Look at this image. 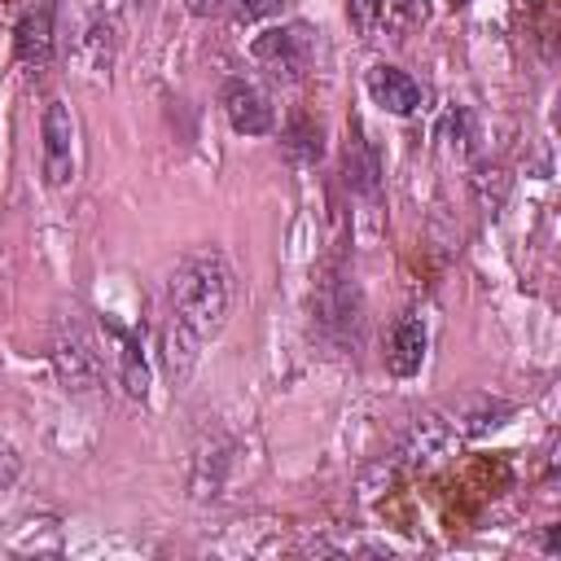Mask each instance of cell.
<instances>
[{
  "mask_svg": "<svg viewBox=\"0 0 561 561\" xmlns=\"http://www.w3.org/2000/svg\"><path fill=\"white\" fill-rule=\"evenodd\" d=\"M232 311V267L224 259V250H193L175 263L171 280H167V329H162V346H167V368L171 377H184L202 351V342H210Z\"/></svg>",
  "mask_w": 561,
  "mask_h": 561,
  "instance_id": "obj_1",
  "label": "cell"
},
{
  "mask_svg": "<svg viewBox=\"0 0 561 561\" xmlns=\"http://www.w3.org/2000/svg\"><path fill=\"white\" fill-rule=\"evenodd\" d=\"M53 368L70 394H96L105 381L96 337L88 333V324L75 311L57 316V324H53Z\"/></svg>",
  "mask_w": 561,
  "mask_h": 561,
  "instance_id": "obj_2",
  "label": "cell"
},
{
  "mask_svg": "<svg viewBox=\"0 0 561 561\" xmlns=\"http://www.w3.org/2000/svg\"><path fill=\"white\" fill-rule=\"evenodd\" d=\"M311 39H316V31H311L307 22L272 26V31H263V35L254 39V61L267 66L276 79L294 83V79H302L307 61H311Z\"/></svg>",
  "mask_w": 561,
  "mask_h": 561,
  "instance_id": "obj_3",
  "label": "cell"
},
{
  "mask_svg": "<svg viewBox=\"0 0 561 561\" xmlns=\"http://www.w3.org/2000/svg\"><path fill=\"white\" fill-rule=\"evenodd\" d=\"M39 136H44V180L53 188L70 184V175H75V123H70V110L61 101H48Z\"/></svg>",
  "mask_w": 561,
  "mask_h": 561,
  "instance_id": "obj_4",
  "label": "cell"
},
{
  "mask_svg": "<svg viewBox=\"0 0 561 561\" xmlns=\"http://www.w3.org/2000/svg\"><path fill=\"white\" fill-rule=\"evenodd\" d=\"M219 105H224L232 131H241V136H267L272 123H276L267 96H263L250 79H228L224 92H219Z\"/></svg>",
  "mask_w": 561,
  "mask_h": 561,
  "instance_id": "obj_5",
  "label": "cell"
},
{
  "mask_svg": "<svg viewBox=\"0 0 561 561\" xmlns=\"http://www.w3.org/2000/svg\"><path fill=\"white\" fill-rule=\"evenodd\" d=\"M368 92L390 114H416L421 110V83L408 70H399V66H386V61L373 66L368 70Z\"/></svg>",
  "mask_w": 561,
  "mask_h": 561,
  "instance_id": "obj_6",
  "label": "cell"
},
{
  "mask_svg": "<svg viewBox=\"0 0 561 561\" xmlns=\"http://www.w3.org/2000/svg\"><path fill=\"white\" fill-rule=\"evenodd\" d=\"M13 53H18V61H26V66H48L53 61V4H39V9H31L22 22H18V31H13Z\"/></svg>",
  "mask_w": 561,
  "mask_h": 561,
  "instance_id": "obj_7",
  "label": "cell"
},
{
  "mask_svg": "<svg viewBox=\"0 0 561 561\" xmlns=\"http://www.w3.org/2000/svg\"><path fill=\"white\" fill-rule=\"evenodd\" d=\"M421 359H425V324H421L416 316L394 320V329H390V346H386V364H390V373L412 377V373L421 368Z\"/></svg>",
  "mask_w": 561,
  "mask_h": 561,
  "instance_id": "obj_8",
  "label": "cell"
},
{
  "mask_svg": "<svg viewBox=\"0 0 561 561\" xmlns=\"http://www.w3.org/2000/svg\"><path fill=\"white\" fill-rule=\"evenodd\" d=\"M114 333H118V368H123V390L131 394V399H145L149 394V364H145V351H140V337L136 333H127L123 324H110Z\"/></svg>",
  "mask_w": 561,
  "mask_h": 561,
  "instance_id": "obj_9",
  "label": "cell"
},
{
  "mask_svg": "<svg viewBox=\"0 0 561 561\" xmlns=\"http://www.w3.org/2000/svg\"><path fill=\"white\" fill-rule=\"evenodd\" d=\"M346 180L359 193H373L377 188V158H373V149H368V140H364L359 127H355V140H346Z\"/></svg>",
  "mask_w": 561,
  "mask_h": 561,
  "instance_id": "obj_10",
  "label": "cell"
},
{
  "mask_svg": "<svg viewBox=\"0 0 561 561\" xmlns=\"http://www.w3.org/2000/svg\"><path fill=\"white\" fill-rule=\"evenodd\" d=\"M346 13H351L359 35H373L381 26V18H386V0H346Z\"/></svg>",
  "mask_w": 561,
  "mask_h": 561,
  "instance_id": "obj_11",
  "label": "cell"
},
{
  "mask_svg": "<svg viewBox=\"0 0 561 561\" xmlns=\"http://www.w3.org/2000/svg\"><path fill=\"white\" fill-rule=\"evenodd\" d=\"M18 473H22V460H18V451H13L9 443H0V495H9V491H13Z\"/></svg>",
  "mask_w": 561,
  "mask_h": 561,
  "instance_id": "obj_12",
  "label": "cell"
},
{
  "mask_svg": "<svg viewBox=\"0 0 561 561\" xmlns=\"http://www.w3.org/2000/svg\"><path fill=\"white\" fill-rule=\"evenodd\" d=\"M285 0H237V9H241V18H267V13H276Z\"/></svg>",
  "mask_w": 561,
  "mask_h": 561,
  "instance_id": "obj_13",
  "label": "cell"
},
{
  "mask_svg": "<svg viewBox=\"0 0 561 561\" xmlns=\"http://www.w3.org/2000/svg\"><path fill=\"white\" fill-rule=\"evenodd\" d=\"M394 9H399L408 22H425V18H430V0H394Z\"/></svg>",
  "mask_w": 561,
  "mask_h": 561,
  "instance_id": "obj_14",
  "label": "cell"
},
{
  "mask_svg": "<svg viewBox=\"0 0 561 561\" xmlns=\"http://www.w3.org/2000/svg\"><path fill=\"white\" fill-rule=\"evenodd\" d=\"M224 4L228 0H184V9L197 13V18H215V13H224Z\"/></svg>",
  "mask_w": 561,
  "mask_h": 561,
  "instance_id": "obj_15",
  "label": "cell"
},
{
  "mask_svg": "<svg viewBox=\"0 0 561 561\" xmlns=\"http://www.w3.org/2000/svg\"><path fill=\"white\" fill-rule=\"evenodd\" d=\"M451 4H456V9H460V4H469V0H451Z\"/></svg>",
  "mask_w": 561,
  "mask_h": 561,
  "instance_id": "obj_16",
  "label": "cell"
}]
</instances>
